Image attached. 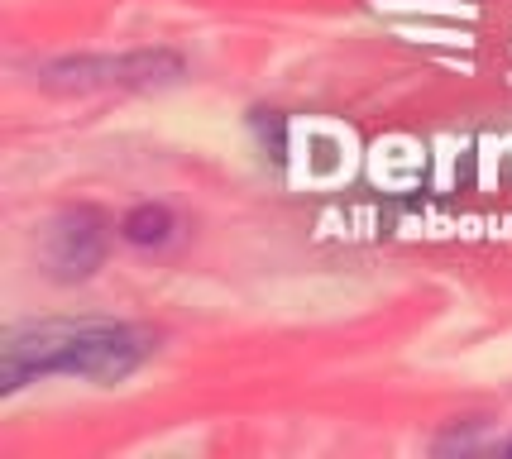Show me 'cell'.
<instances>
[{"label": "cell", "instance_id": "obj_1", "mask_svg": "<svg viewBox=\"0 0 512 459\" xmlns=\"http://www.w3.org/2000/svg\"><path fill=\"white\" fill-rule=\"evenodd\" d=\"M154 354V335L130 321H29L0 345V393L15 397L39 378H87L120 383Z\"/></svg>", "mask_w": 512, "mask_h": 459}, {"label": "cell", "instance_id": "obj_2", "mask_svg": "<svg viewBox=\"0 0 512 459\" xmlns=\"http://www.w3.org/2000/svg\"><path fill=\"white\" fill-rule=\"evenodd\" d=\"M182 77V58L168 48L139 53H77L39 67V82L53 91H144Z\"/></svg>", "mask_w": 512, "mask_h": 459}, {"label": "cell", "instance_id": "obj_3", "mask_svg": "<svg viewBox=\"0 0 512 459\" xmlns=\"http://www.w3.org/2000/svg\"><path fill=\"white\" fill-rule=\"evenodd\" d=\"M106 263V220L91 206H67L44 230V268L53 283H87Z\"/></svg>", "mask_w": 512, "mask_h": 459}, {"label": "cell", "instance_id": "obj_4", "mask_svg": "<svg viewBox=\"0 0 512 459\" xmlns=\"http://www.w3.org/2000/svg\"><path fill=\"white\" fill-rule=\"evenodd\" d=\"M173 235H178V216L163 201H144L120 220V240L134 249H163V244H173Z\"/></svg>", "mask_w": 512, "mask_h": 459}, {"label": "cell", "instance_id": "obj_5", "mask_svg": "<svg viewBox=\"0 0 512 459\" xmlns=\"http://www.w3.org/2000/svg\"><path fill=\"white\" fill-rule=\"evenodd\" d=\"M254 134H259V144L264 149H273V158H283L288 153V120L278 115V110H254Z\"/></svg>", "mask_w": 512, "mask_h": 459}, {"label": "cell", "instance_id": "obj_6", "mask_svg": "<svg viewBox=\"0 0 512 459\" xmlns=\"http://www.w3.org/2000/svg\"><path fill=\"white\" fill-rule=\"evenodd\" d=\"M508 450H512V440H508Z\"/></svg>", "mask_w": 512, "mask_h": 459}]
</instances>
